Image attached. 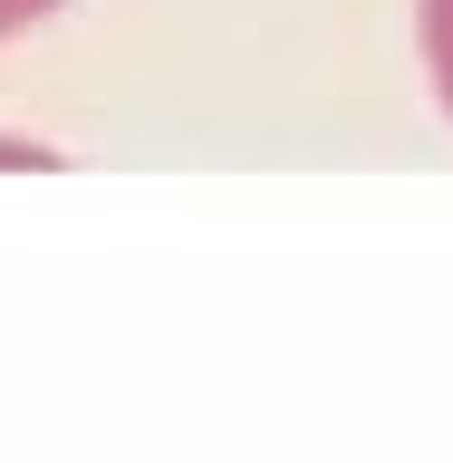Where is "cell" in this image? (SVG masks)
Masks as SVG:
<instances>
[{
	"label": "cell",
	"mask_w": 453,
	"mask_h": 463,
	"mask_svg": "<svg viewBox=\"0 0 453 463\" xmlns=\"http://www.w3.org/2000/svg\"><path fill=\"white\" fill-rule=\"evenodd\" d=\"M425 68H434V87L453 107V0H425Z\"/></svg>",
	"instance_id": "1"
},
{
	"label": "cell",
	"mask_w": 453,
	"mask_h": 463,
	"mask_svg": "<svg viewBox=\"0 0 453 463\" xmlns=\"http://www.w3.org/2000/svg\"><path fill=\"white\" fill-rule=\"evenodd\" d=\"M49 10H58V0H0V39H20V29L49 20Z\"/></svg>",
	"instance_id": "2"
}]
</instances>
